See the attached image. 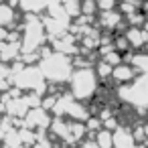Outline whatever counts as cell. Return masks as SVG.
<instances>
[{
	"mask_svg": "<svg viewBox=\"0 0 148 148\" xmlns=\"http://www.w3.org/2000/svg\"><path fill=\"white\" fill-rule=\"evenodd\" d=\"M39 69L45 77V81H53L55 85H65L73 71V61L57 51H45L43 59L39 61Z\"/></svg>",
	"mask_w": 148,
	"mask_h": 148,
	"instance_id": "cell-1",
	"label": "cell"
},
{
	"mask_svg": "<svg viewBox=\"0 0 148 148\" xmlns=\"http://www.w3.org/2000/svg\"><path fill=\"white\" fill-rule=\"evenodd\" d=\"M67 85H69V95L79 101H89L99 93V79L91 69V65L73 69Z\"/></svg>",
	"mask_w": 148,
	"mask_h": 148,
	"instance_id": "cell-2",
	"label": "cell"
},
{
	"mask_svg": "<svg viewBox=\"0 0 148 148\" xmlns=\"http://www.w3.org/2000/svg\"><path fill=\"white\" fill-rule=\"evenodd\" d=\"M23 37H21V53H33L37 51L45 41V27L43 21L37 18V14H27V18L21 25Z\"/></svg>",
	"mask_w": 148,
	"mask_h": 148,
	"instance_id": "cell-3",
	"label": "cell"
},
{
	"mask_svg": "<svg viewBox=\"0 0 148 148\" xmlns=\"http://www.w3.org/2000/svg\"><path fill=\"white\" fill-rule=\"evenodd\" d=\"M10 75H12V81L16 83V87H21L25 91L41 95L47 89L45 77H43L41 69L35 67V65H21V69H14Z\"/></svg>",
	"mask_w": 148,
	"mask_h": 148,
	"instance_id": "cell-4",
	"label": "cell"
},
{
	"mask_svg": "<svg viewBox=\"0 0 148 148\" xmlns=\"http://www.w3.org/2000/svg\"><path fill=\"white\" fill-rule=\"evenodd\" d=\"M130 45V49H136V51H142L148 47V33L142 29V27H128L124 33H122Z\"/></svg>",
	"mask_w": 148,
	"mask_h": 148,
	"instance_id": "cell-5",
	"label": "cell"
},
{
	"mask_svg": "<svg viewBox=\"0 0 148 148\" xmlns=\"http://www.w3.org/2000/svg\"><path fill=\"white\" fill-rule=\"evenodd\" d=\"M112 138H114L112 148H138V142H136V138H134L130 128L118 126L116 130H112Z\"/></svg>",
	"mask_w": 148,
	"mask_h": 148,
	"instance_id": "cell-6",
	"label": "cell"
},
{
	"mask_svg": "<svg viewBox=\"0 0 148 148\" xmlns=\"http://www.w3.org/2000/svg\"><path fill=\"white\" fill-rule=\"evenodd\" d=\"M124 23V14L116 8V10H106V12H101L99 14V21H97V25H99V29H103V31H108V33H114V31H118V27Z\"/></svg>",
	"mask_w": 148,
	"mask_h": 148,
	"instance_id": "cell-7",
	"label": "cell"
},
{
	"mask_svg": "<svg viewBox=\"0 0 148 148\" xmlns=\"http://www.w3.org/2000/svg\"><path fill=\"white\" fill-rule=\"evenodd\" d=\"M25 124H27L29 128H43V126H49V124H51V116H49V112H47L45 108H41V106H39V110H37V108H31V110L27 112V116H25Z\"/></svg>",
	"mask_w": 148,
	"mask_h": 148,
	"instance_id": "cell-8",
	"label": "cell"
},
{
	"mask_svg": "<svg viewBox=\"0 0 148 148\" xmlns=\"http://www.w3.org/2000/svg\"><path fill=\"white\" fill-rule=\"evenodd\" d=\"M136 77H138L136 69H134L132 65H128V63H120V65H116V67L112 69V79H114L118 85H128V83H132Z\"/></svg>",
	"mask_w": 148,
	"mask_h": 148,
	"instance_id": "cell-9",
	"label": "cell"
},
{
	"mask_svg": "<svg viewBox=\"0 0 148 148\" xmlns=\"http://www.w3.org/2000/svg\"><path fill=\"white\" fill-rule=\"evenodd\" d=\"M14 23H16V8L10 6L6 0H4V2H0V27L8 29Z\"/></svg>",
	"mask_w": 148,
	"mask_h": 148,
	"instance_id": "cell-10",
	"label": "cell"
},
{
	"mask_svg": "<svg viewBox=\"0 0 148 148\" xmlns=\"http://www.w3.org/2000/svg\"><path fill=\"white\" fill-rule=\"evenodd\" d=\"M53 0H18V6L27 12V14H37L41 10H45Z\"/></svg>",
	"mask_w": 148,
	"mask_h": 148,
	"instance_id": "cell-11",
	"label": "cell"
},
{
	"mask_svg": "<svg viewBox=\"0 0 148 148\" xmlns=\"http://www.w3.org/2000/svg\"><path fill=\"white\" fill-rule=\"evenodd\" d=\"M130 65L136 69V73H148V53L146 51H138L134 55H130Z\"/></svg>",
	"mask_w": 148,
	"mask_h": 148,
	"instance_id": "cell-12",
	"label": "cell"
},
{
	"mask_svg": "<svg viewBox=\"0 0 148 148\" xmlns=\"http://www.w3.org/2000/svg\"><path fill=\"white\" fill-rule=\"evenodd\" d=\"M93 142L99 146V148H112L114 146V138H112V130H106V128H99L95 132V138Z\"/></svg>",
	"mask_w": 148,
	"mask_h": 148,
	"instance_id": "cell-13",
	"label": "cell"
},
{
	"mask_svg": "<svg viewBox=\"0 0 148 148\" xmlns=\"http://www.w3.org/2000/svg\"><path fill=\"white\" fill-rule=\"evenodd\" d=\"M112 69H114V67H110L108 63H103V61H97L93 71H95L97 79H101V81H103V79H112Z\"/></svg>",
	"mask_w": 148,
	"mask_h": 148,
	"instance_id": "cell-14",
	"label": "cell"
},
{
	"mask_svg": "<svg viewBox=\"0 0 148 148\" xmlns=\"http://www.w3.org/2000/svg\"><path fill=\"white\" fill-rule=\"evenodd\" d=\"M118 2L120 0H95V6H97L99 12H106V10H116Z\"/></svg>",
	"mask_w": 148,
	"mask_h": 148,
	"instance_id": "cell-15",
	"label": "cell"
},
{
	"mask_svg": "<svg viewBox=\"0 0 148 148\" xmlns=\"http://www.w3.org/2000/svg\"><path fill=\"white\" fill-rule=\"evenodd\" d=\"M79 148H99V146H97L93 140H85V142H81V146H79Z\"/></svg>",
	"mask_w": 148,
	"mask_h": 148,
	"instance_id": "cell-16",
	"label": "cell"
},
{
	"mask_svg": "<svg viewBox=\"0 0 148 148\" xmlns=\"http://www.w3.org/2000/svg\"><path fill=\"white\" fill-rule=\"evenodd\" d=\"M142 130H144V138H146V140H148V122H146V124H144V126H142Z\"/></svg>",
	"mask_w": 148,
	"mask_h": 148,
	"instance_id": "cell-17",
	"label": "cell"
},
{
	"mask_svg": "<svg viewBox=\"0 0 148 148\" xmlns=\"http://www.w3.org/2000/svg\"><path fill=\"white\" fill-rule=\"evenodd\" d=\"M138 2H148V0H138Z\"/></svg>",
	"mask_w": 148,
	"mask_h": 148,
	"instance_id": "cell-18",
	"label": "cell"
}]
</instances>
